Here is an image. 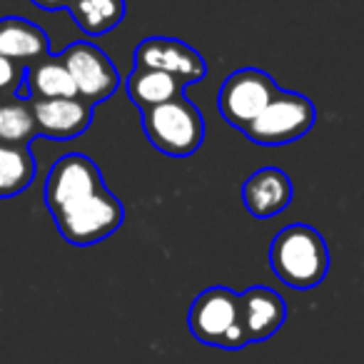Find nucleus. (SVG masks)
Instances as JSON below:
<instances>
[{
  "label": "nucleus",
  "mask_w": 364,
  "mask_h": 364,
  "mask_svg": "<svg viewBox=\"0 0 364 364\" xmlns=\"http://www.w3.org/2000/svg\"><path fill=\"white\" fill-rule=\"evenodd\" d=\"M48 53H50V41L41 26L18 16L0 18V55L3 58L31 65Z\"/></svg>",
  "instance_id": "13"
},
{
  "label": "nucleus",
  "mask_w": 364,
  "mask_h": 364,
  "mask_svg": "<svg viewBox=\"0 0 364 364\" xmlns=\"http://www.w3.org/2000/svg\"><path fill=\"white\" fill-rule=\"evenodd\" d=\"M31 3L43 8V11H63V8H68L70 0H31Z\"/></svg>",
  "instance_id": "20"
},
{
  "label": "nucleus",
  "mask_w": 364,
  "mask_h": 364,
  "mask_svg": "<svg viewBox=\"0 0 364 364\" xmlns=\"http://www.w3.org/2000/svg\"><path fill=\"white\" fill-rule=\"evenodd\" d=\"M68 11L85 36H105L125 18V0H70Z\"/></svg>",
  "instance_id": "17"
},
{
  "label": "nucleus",
  "mask_w": 364,
  "mask_h": 364,
  "mask_svg": "<svg viewBox=\"0 0 364 364\" xmlns=\"http://www.w3.org/2000/svg\"><path fill=\"white\" fill-rule=\"evenodd\" d=\"M13 95H26V65L0 55V97Z\"/></svg>",
  "instance_id": "19"
},
{
  "label": "nucleus",
  "mask_w": 364,
  "mask_h": 364,
  "mask_svg": "<svg viewBox=\"0 0 364 364\" xmlns=\"http://www.w3.org/2000/svg\"><path fill=\"white\" fill-rule=\"evenodd\" d=\"M50 215L63 240H68L75 247H90L122 228L125 208L110 190L100 188Z\"/></svg>",
  "instance_id": "3"
},
{
  "label": "nucleus",
  "mask_w": 364,
  "mask_h": 364,
  "mask_svg": "<svg viewBox=\"0 0 364 364\" xmlns=\"http://www.w3.org/2000/svg\"><path fill=\"white\" fill-rule=\"evenodd\" d=\"M36 180V157L28 145L0 142V200L16 198Z\"/></svg>",
  "instance_id": "16"
},
{
  "label": "nucleus",
  "mask_w": 364,
  "mask_h": 364,
  "mask_svg": "<svg viewBox=\"0 0 364 364\" xmlns=\"http://www.w3.org/2000/svg\"><path fill=\"white\" fill-rule=\"evenodd\" d=\"M240 317H242L247 344H255L264 342L279 332V327L287 319V307L274 289L255 284L247 292L240 294Z\"/></svg>",
  "instance_id": "11"
},
{
  "label": "nucleus",
  "mask_w": 364,
  "mask_h": 364,
  "mask_svg": "<svg viewBox=\"0 0 364 364\" xmlns=\"http://www.w3.org/2000/svg\"><path fill=\"white\" fill-rule=\"evenodd\" d=\"M314 122L317 107L309 97L292 90H277L269 105L242 132L257 145H287L307 135Z\"/></svg>",
  "instance_id": "5"
},
{
  "label": "nucleus",
  "mask_w": 364,
  "mask_h": 364,
  "mask_svg": "<svg viewBox=\"0 0 364 364\" xmlns=\"http://www.w3.org/2000/svg\"><path fill=\"white\" fill-rule=\"evenodd\" d=\"M60 60L70 70L77 97H82L90 105L112 97L120 87V73H117L115 63L92 43H73L60 53Z\"/></svg>",
  "instance_id": "7"
},
{
  "label": "nucleus",
  "mask_w": 364,
  "mask_h": 364,
  "mask_svg": "<svg viewBox=\"0 0 364 364\" xmlns=\"http://www.w3.org/2000/svg\"><path fill=\"white\" fill-rule=\"evenodd\" d=\"M26 95L31 100L53 97H77L75 82L60 55H43L41 60L26 65Z\"/></svg>",
  "instance_id": "14"
},
{
  "label": "nucleus",
  "mask_w": 364,
  "mask_h": 364,
  "mask_svg": "<svg viewBox=\"0 0 364 364\" xmlns=\"http://www.w3.org/2000/svg\"><path fill=\"white\" fill-rule=\"evenodd\" d=\"M38 135L50 140H73L92 125V105L82 97L33 100Z\"/></svg>",
  "instance_id": "10"
},
{
  "label": "nucleus",
  "mask_w": 364,
  "mask_h": 364,
  "mask_svg": "<svg viewBox=\"0 0 364 364\" xmlns=\"http://www.w3.org/2000/svg\"><path fill=\"white\" fill-rule=\"evenodd\" d=\"M135 68H152V70L170 73L185 87L200 82L208 75V65L195 48L177 41V38L165 36L145 38L135 48Z\"/></svg>",
  "instance_id": "9"
},
{
  "label": "nucleus",
  "mask_w": 364,
  "mask_h": 364,
  "mask_svg": "<svg viewBox=\"0 0 364 364\" xmlns=\"http://www.w3.org/2000/svg\"><path fill=\"white\" fill-rule=\"evenodd\" d=\"M142 132L155 150L170 157H190L203 147L205 120L190 97L177 95L160 105L140 110Z\"/></svg>",
  "instance_id": "2"
},
{
  "label": "nucleus",
  "mask_w": 364,
  "mask_h": 364,
  "mask_svg": "<svg viewBox=\"0 0 364 364\" xmlns=\"http://www.w3.org/2000/svg\"><path fill=\"white\" fill-rule=\"evenodd\" d=\"M125 90H127V97H130L140 110L160 105V102H167L177 95H185V85H182L175 75L162 73V70H152V68H135V70L127 75Z\"/></svg>",
  "instance_id": "15"
},
{
  "label": "nucleus",
  "mask_w": 364,
  "mask_h": 364,
  "mask_svg": "<svg viewBox=\"0 0 364 364\" xmlns=\"http://www.w3.org/2000/svg\"><path fill=\"white\" fill-rule=\"evenodd\" d=\"M190 332L198 342L218 349H242L247 337L240 317V294L232 289L210 287L195 297L188 314Z\"/></svg>",
  "instance_id": "4"
},
{
  "label": "nucleus",
  "mask_w": 364,
  "mask_h": 364,
  "mask_svg": "<svg viewBox=\"0 0 364 364\" xmlns=\"http://www.w3.org/2000/svg\"><path fill=\"white\" fill-rule=\"evenodd\" d=\"M33 137H38V127L31 97H0V142H6V145H31Z\"/></svg>",
  "instance_id": "18"
},
{
  "label": "nucleus",
  "mask_w": 364,
  "mask_h": 364,
  "mask_svg": "<svg viewBox=\"0 0 364 364\" xmlns=\"http://www.w3.org/2000/svg\"><path fill=\"white\" fill-rule=\"evenodd\" d=\"M292 180L279 167H259L245 180L242 203L247 213L257 220H269L292 203Z\"/></svg>",
  "instance_id": "12"
},
{
  "label": "nucleus",
  "mask_w": 364,
  "mask_h": 364,
  "mask_svg": "<svg viewBox=\"0 0 364 364\" xmlns=\"http://www.w3.org/2000/svg\"><path fill=\"white\" fill-rule=\"evenodd\" d=\"M277 90L279 87L272 80V75H267L264 70H257V68H242V70L232 73L220 87V115L242 132L269 105V100L277 95Z\"/></svg>",
  "instance_id": "6"
},
{
  "label": "nucleus",
  "mask_w": 364,
  "mask_h": 364,
  "mask_svg": "<svg viewBox=\"0 0 364 364\" xmlns=\"http://www.w3.org/2000/svg\"><path fill=\"white\" fill-rule=\"evenodd\" d=\"M269 264L279 282L292 289H314L329 272V250L314 228L287 225L269 247Z\"/></svg>",
  "instance_id": "1"
},
{
  "label": "nucleus",
  "mask_w": 364,
  "mask_h": 364,
  "mask_svg": "<svg viewBox=\"0 0 364 364\" xmlns=\"http://www.w3.org/2000/svg\"><path fill=\"white\" fill-rule=\"evenodd\" d=\"M100 188H105V182H102L100 167L95 165V160L80 155V152L63 155L50 167L46 180L48 213H55V210L65 208V205L75 203V200L85 198Z\"/></svg>",
  "instance_id": "8"
}]
</instances>
